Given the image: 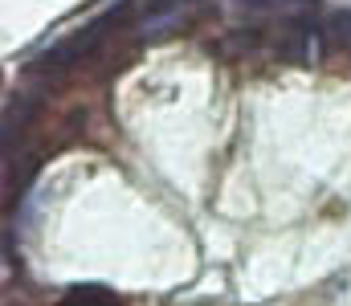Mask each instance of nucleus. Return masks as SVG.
Wrapping results in <instances>:
<instances>
[{"instance_id":"f03ea898","label":"nucleus","mask_w":351,"mask_h":306,"mask_svg":"<svg viewBox=\"0 0 351 306\" xmlns=\"http://www.w3.org/2000/svg\"><path fill=\"white\" fill-rule=\"evenodd\" d=\"M319 53H323V41H319V33H315V29H306V33H302V58L319 62Z\"/></svg>"},{"instance_id":"7ed1b4c3","label":"nucleus","mask_w":351,"mask_h":306,"mask_svg":"<svg viewBox=\"0 0 351 306\" xmlns=\"http://www.w3.org/2000/svg\"><path fill=\"white\" fill-rule=\"evenodd\" d=\"M335 29H339V37L351 45V12H339V16H335Z\"/></svg>"},{"instance_id":"f257e3e1","label":"nucleus","mask_w":351,"mask_h":306,"mask_svg":"<svg viewBox=\"0 0 351 306\" xmlns=\"http://www.w3.org/2000/svg\"><path fill=\"white\" fill-rule=\"evenodd\" d=\"M62 306H119V294H110L106 286H74L66 290Z\"/></svg>"}]
</instances>
